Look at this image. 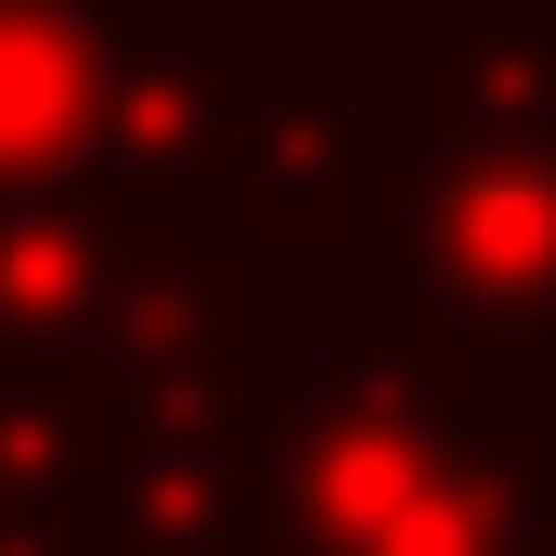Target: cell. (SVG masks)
<instances>
[{
    "instance_id": "obj_9",
    "label": "cell",
    "mask_w": 556,
    "mask_h": 556,
    "mask_svg": "<svg viewBox=\"0 0 556 556\" xmlns=\"http://www.w3.org/2000/svg\"><path fill=\"white\" fill-rule=\"evenodd\" d=\"M104 0H0V207L91 168Z\"/></svg>"
},
{
    "instance_id": "obj_10",
    "label": "cell",
    "mask_w": 556,
    "mask_h": 556,
    "mask_svg": "<svg viewBox=\"0 0 556 556\" xmlns=\"http://www.w3.org/2000/svg\"><path fill=\"white\" fill-rule=\"evenodd\" d=\"M91 453H104V389L91 376H0V556H91Z\"/></svg>"
},
{
    "instance_id": "obj_1",
    "label": "cell",
    "mask_w": 556,
    "mask_h": 556,
    "mask_svg": "<svg viewBox=\"0 0 556 556\" xmlns=\"http://www.w3.org/2000/svg\"><path fill=\"white\" fill-rule=\"evenodd\" d=\"M247 556H556V402H492L466 350L298 363Z\"/></svg>"
},
{
    "instance_id": "obj_7",
    "label": "cell",
    "mask_w": 556,
    "mask_h": 556,
    "mask_svg": "<svg viewBox=\"0 0 556 556\" xmlns=\"http://www.w3.org/2000/svg\"><path fill=\"white\" fill-rule=\"evenodd\" d=\"M247 311V247L220 220H130V260H117V298H104V337H91V389H130V376H194L233 337Z\"/></svg>"
},
{
    "instance_id": "obj_2",
    "label": "cell",
    "mask_w": 556,
    "mask_h": 556,
    "mask_svg": "<svg viewBox=\"0 0 556 556\" xmlns=\"http://www.w3.org/2000/svg\"><path fill=\"white\" fill-rule=\"evenodd\" d=\"M350 311L376 350H544L556 337V142H453L389 117L363 220H350Z\"/></svg>"
},
{
    "instance_id": "obj_8",
    "label": "cell",
    "mask_w": 556,
    "mask_h": 556,
    "mask_svg": "<svg viewBox=\"0 0 556 556\" xmlns=\"http://www.w3.org/2000/svg\"><path fill=\"white\" fill-rule=\"evenodd\" d=\"M415 104L453 142H556V0H415Z\"/></svg>"
},
{
    "instance_id": "obj_6",
    "label": "cell",
    "mask_w": 556,
    "mask_h": 556,
    "mask_svg": "<svg viewBox=\"0 0 556 556\" xmlns=\"http://www.w3.org/2000/svg\"><path fill=\"white\" fill-rule=\"evenodd\" d=\"M117 260H130V207L91 181L0 207V376H78L104 337Z\"/></svg>"
},
{
    "instance_id": "obj_4",
    "label": "cell",
    "mask_w": 556,
    "mask_h": 556,
    "mask_svg": "<svg viewBox=\"0 0 556 556\" xmlns=\"http://www.w3.org/2000/svg\"><path fill=\"white\" fill-rule=\"evenodd\" d=\"M247 65H260L247 0H104V91H91V168L78 181L117 194L130 220H220Z\"/></svg>"
},
{
    "instance_id": "obj_5",
    "label": "cell",
    "mask_w": 556,
    "mask_h": 556,
    "mask_svg": "<svg viewBox=\"0 0 556 556\" xmlns=\"http://www.w3.org/2000/svg\"><path fill=\"white\" fill-rule=\"evenodd\" d=\"M376 91L350 52H260L247 65V117H233V247H285V233H337L363 220V181H376Z\"/></svg>"
},
{
    "instance_id": "obj_3",
    "label": "cell",
    "mask_w": 556,
    "mask_h": 556,
    "mask_svg": "<svg viewBox=\"0 0 556 556\" xmlns=\"http://www.w3.org/2000/svg\"><path fill=\"white\" fill-rule=\"evenodd\" d=\"M298 363L273 350H220L194 376H130L104 389V453H91V556H247L260 531V466Z\"/></svg>"
}]
</instances>
